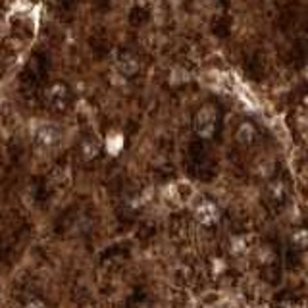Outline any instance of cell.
<instances>
[{
    "label": "cell",
    "instance_id": "cell-2",
    "mask_svg": "<svg viewBox=\"0 0 308 308\" xmlns=\"http://www.w3.org/2000/svg\"><path fill=\"white\" fill-rule=\"evenodd\" d=\"M44 99L49 102L50 108H64L67 102V87L62 81H54V83L50 85L46 92H44Z\"/></svg>",
    "mask_w": 308,
    "mask_h": 308
},
{
    "label": "cell",
    "instance_id": "cell-3",
    "mask_svg": "<svg viewBox=\"0 0 308 308\" xmlns=\"http://www.w3.org/2000/svg\"><path fill=\"white\" fill-rule=\"evenodd\" d=\"M197 220L200 224H212L218 220V208L212 202H202L199 208H197Z\"/></svg>",
    "mask_w": 308,
    "mask_h": 308
},
{
    "label": "cell",
    "instance_id": "cell-7",
    "mask_svg": "<svg viewBox=\"0 0 308 308\" xmlns=\"http://www.w3.org/2000/svg\"><path fill=\"white\" fill-rule=\"evenodd\" d=\"M83 154L85 158H92V156H97L99 154V145L94 141H85L83 143Z\"/></svg>",
    "mask_w": 308,
    "mask_h": 308
},
{
    "label": "cell",
    "instance_id": "cell-4",
    "mask_svg": "<svg viewBox=\"0 0 308 308\" xmlns=\"http://www.w3.org/2000/svg\"><path fill=\"white\" fill-rule=\"evenodd\" d=\"M254 137H256V131H254L252 125L250 124L239 125V129H237V141L241 143V145H250V143L254 141Z\"/></svg>",
    "mask_w": 308,
    "mask_h": 308
},
{
    "label": "cell",
    "instance_id": "cell-5",
    "mask_svg": "<svg viewBox=\"0 0 308 308\" xmlns=\"http://www.w3.org/2000/svg\"><path fill=\"white\" fill-rule=\"evenodd\" d=\"M139 64H137V60L133 58V56H122L120 58V62H117V69L122 72L124 75H133V74H137V69H139Z\"/></svg>",
    "mask_w": 308,
    "mask_h": 308
},
{
    "label": "cell",
    "instance_id": "cell-1",
    "mask_svg": "<svg viewBox=\"0 0 308 308\" xmlns=\"http://www.w3.org/2000/svg\"><path fill=\"white\" fill-rule=\"evenodd\" d=\"M216 125V110L212 106H204L199 110V114L195 117V129L200 137H210Z\"/></svg>",
    "mask_w": 308,
    "mask_h": 308
},
{
    "label": "cell",
    "instance_id": "cell-6",
    "mask_svg": "<svg viewBox=\"0 0 308 308\" xmlns=\"http://www.w3.org/2000/svg\"><path fill=\"white\" fill-rule=\"evenodd\" d=\"M56 131L52 129V127H42L41 131H39V139H41L42 145H52V143L56 141Z\"/></svg>",
    "mask_w": 308,
    "mask_h": 308
}]
</instances>
